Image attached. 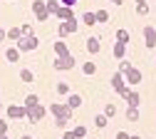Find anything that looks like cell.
<instances>
[{"label": "cell", "instance_id": "obj_1", "mask_svg": "<svg viewBox=\"0 0 156 139\" xmlns=\"http://www.w3.org/2000/svg\"><path fill=\"white\" fill-rule=\"evenodd\" d=\"M77 27H80V20H77L74 15L67 17V20H60V27H57V37L60 40H67L72 32H77Z\"/></svg>", "mask_w": 156, "mask_h": 139}, {"label": "cell", "instance_id": "obj_2", "mask_svg": "<svg viewBox=\"0 0 156 139\" xmlns=\"http://www.w3.org/2000/svg\"><path fill=\"white\" fill-rule=\"evenodd\" d=\"M15 47L20 52H35L40 47V40H37V35H23L20 40H15Z\"/></svg>", "mask_w": 156, "mask_h": 139}, {"label": "cell", "instance_id": "obj_3", "mask_svg": "<svg viewBox=\"0 0 156 139\" xmlns=\"http://www.w3.org/2000/svg\"><path fill=\"white\" fill-rule=\"evenodd\" d=\"M109 85H112V90H114L116 94H119L122 99L126 97V92H129V85L124 82V75H122V72H114V75H112V79H109Z\"/></svg>", "mask_w": 156, "mask_h": 139}, {"label": "cell", "instance_id": "obj_4", "mask_svg": "<svg viewBox=\"0 0 156 139\" xmlns=\"http://www.w3.org/2000/svg\"><path fill=\"white\" fill-rule=\"evenodd\" d=\"M74 65H77V60H74L72 52L65 55V57H57V60H55V70H57V72H69V70H74Z\"/></svg>", "mask_w": 156, "mask_h": 139}, {"label": "cell", "instance_id": "obj_5", "mask_svg": "<svg viewBox=\"0 0 156 139\" xmlns=\"http://www.w3.org/2000/svg\"><path fill=\"white\" fill-rule=\"evenodd\" d=\"M45 107L40 104V102H37L35 107H27V114H25V119H27V122H32V124H37V122H42V119H45Z\"/></svg>", "mask_w": 156, "mask_h": 139}, {"label": "cell", "instance_id": "obj_6", "mask_svg": "<svg viewBox=\"0 0 156 139\" xmlns=\"http://www.w3.org/2000/svg\"><path fill=\"white\" fill-rule=\"evenodd\" d=\"M32 13H35V20H37V23H45V20L50 17L45 0H32Z\"/></svg>", "mask_w": 156, "mask_h": 139}, {"label": "cell", "instance_id": "obj_7", "mask_svg": "<svg viewBox=\"0 0 156 139\" xmlns=\"http://www.w3.org/2000/svg\"><path fill=\"white\" fill-rule=\"evenodd\" d=\"M47 112H50L52 117H65V119H72V114H74V109H69L67 104H60V102L50 104V107H47Z\"/></svg>", "mask_w": 156, "mask_h": 139}, {"label": "cell", "instance_id": "obj_8", "mask_svg": "<svg viewBox=\"0 0 156 139\" xmlns=\"http://www.w3.org/2000/svg\"><path fill=\"white\" fill-rule=\"evenodd\" d=\"M124 82H126L129 87L141 85V82H144V72H141V70H136V67H131L129 72H124Z\"/></svg>", "mask_w": 156, "mask_h": 139}, {"label": "cell", "instance_id": "obj_9", "mask_svg": "<svg viewBox=\"0 0 156 139\" xmlns=\"http://www.w3.org/2000/svg\"><path fill=\"white\" fill-rule=\"evenodd\" d=\"M25 114H27L25 104H10V107H5V117L8 119H25Z\"/></svg>", "mask_w": 156, "mask_h": 139}, {"label": "cell", "instance_id": "obj_10", "mask_svg": "<svg viewBox=\"0 0 156 139\" xmlns=\"http://www.w3.org/2000/svg\"><path fill=\"white\" fill-rule=\"evenodd\" d=\"M144 47L146 50H154L156 47V27L154 25H146L144 27Z\"/></svg>", "mask_w": 156, "mask_h": 139}, {"label": "cell", "instance_id": "obj_11", "mask_svg": "<svg viewBox=\"0 0 156 139\" xmlns=\"http://www.w3.org/2000/svg\"><path fill=\"white\" fill-rule=\"evenodd\" d=\"M124 102H126V107H139V104H141V94L134 92V90L129 87V92H126V97H124Z\"/></svg>", "mask_w": 156, "mask_h": 139}, {"label": "cell", "instance_id": "obj_12", "mask_svg": "<svg viewBox=\"0 0 156 139\" xmlns=\"http://www.w3.org/2000/svg\"><path fill=\"white\" fill-rule=\"evenodd\" d=\"M87 52L89 55H99L102 52V40L99 37H89L87 40Z\"/></svg>", "mask_w": 156, "mask_h": 139}, {"label": "cell", "instance_id": "obj_13", "mask_svg": "<svg viewBox=\"0 0 156 139\" xmlns=\"http://www.w3.org/2000/svg\"><path fill=\"white\" fill-rule=\"evenodd\" d=\"M65 104H67L69 109H80V107H82V97H80V94H74V92H69Z\"/></svg>", "mask_w": 156, "mask_h": 139}, {"label": "cell", "instance_id": "obj_14", "mask_svg": "<svg viewBox=\"0 0 156 139\" xmlns=\"http://www.w3.org/2000/svg\"><path fill=\"white\" fill-rule=\"evenodd\" d=\"M52 50H55V55H57V57L69 55V47H67V42H65V40H57V42L52 45Z\"/></svg>", "mask_w": 156, "mask_h": 139}, {"label": "cell", "instance_id": "obj_15", "mask_svg": "<svg viewBox=\"0 0 156 139\" xmlns=\"http://www.w3.org/2000/svg\"><path fill=\"white\" fill-rule=\"evenodd\" d=\"M72 15H74L72 8H69V5H62V3H60V8L55 10V17H60V20H67V17H72Z\"/></svg>", "mask_w": 156, "mask_h": 139}, {"label": "cell", "instance_id": "obj_16", "mask_svg": "<svg viewBox=\"0 0 156 139\" xmlns=\"http://www.w3.org/2000/svg\"><path fill=\"white\" fill-rule=\"evenodd\" d=\"M112 55H114L116 60L126 57V45H124V42H119V40H114V50H112Z\"/></svg>", "mask_w": 156, "mask_h": 139}, {"label": "cell", "instance_id": "obj_17", "mask_svg": "<svg viewBox=\"0 0 156 139\" xmlns=\"http://www.w3.org/2000/svg\"><path fill=\"white\" fill-rule=\"evenodd\" d=\"M20 82L32 85V82H35V72H32V70H27V67H23V70H20Z\"/></svg>", "mask_w": 156, "mask_h": 139}, {"label": "cell", "instance_id": "obj_18", "mask_svg": "<svg viewBox=\"0 0 156 139\" xmlns=\"http://www.w3.org/2000/svg\"><path fill=\"white\" fill-rule=\"evenodd\" d=\"M5 60L8 62H17V60H20V50L17 47H8L5 50Z\"/></svg>", "mask_w": 156, "mask_h": 139}, {"label": "cell", "instance_id": "obj_19", "mask_svg": "<svg viewBox=\"0 0 156 139\" xmlns=\"http://www.w3.org/2000/svg\"><path fill=\"white\" fill-rule=\"evenodd\" d=\"M69 92H72V87H69L67 82H57V85H55V94H62V97H67Z\"/></svg>", "mask_w": 156, "mask_h": 139}, {"label": "cell", "instance_id": "obj_20", "mask_svg": "<svg viewBox=\"0 0 156 139\" xmlns=\"http://www.w3.org/2000/svg\"><path fill=\"white\" fill-rule=\"evenodd\" d=\"M94 20H97L99 25H107V23H109V13H107V10H94Z\"/></svg>", "mask_w": 156, "mask_h": 139}, {"label": "cell", "instance_id": "obj_21", "mask_svg": "<svg viewBox=\"0 0 156 139\" xmlns=\"http://www.w3.org/2000/svg\"><path fill=\"white\" fill-rule=\"evenodd\" d=\"M124 114H126L129 122H139V117H141V114H139V107H126Z\"/></svg>", "mask_w": 156, "mask_h": 139}, {"label": "cell", "instance_id": "obj_22", "mask_svg": "<svg viewBox=\"0 0 156 139\" xmlns=\"http://www.w3.org/2000/svg\"><path fill=\"white\" fill-rule=\"evenodd\" d=\"M129 37H131V35H129V30H124V27L114 32V40H119V42H124V45H129Z\"/></svg>", "mask_w": 156, "mask_h": 139}, {"label": "cell", "instance_id": "obj_23", "mask_svg": "<svg viewBox=\"0 0 156 139\" xmlns=\"http://www.w3.org/2000/svg\"><path fill=\"white\" fill-rule=\"evenodd\" d=\"M116 114H119V109H116V104H112V102H109V104L104 107V117H107V119H114Z\"/></svg>", "mask_w": 156, "mask_h": 139}, {"label": "cell", "instance_id": "obj_24", "mask_svg": "<svg viewBox=\"0 0 156 139\" xmlns=\"http://www.w3.org/2000/svg\"><path fill=\"white\" fill-rule=\"evenodd\" d=\"M131 67H134V65L129 62V60H126V57H122V60H119V67H116V72H122V75H124V72H129Z\"/></svg>", "mask_w": 156, "mask_h": 139}, {"label": "cell", "instance_id": "obj_25", "mask_svg": "<svg viewBox=\"0 0 156 139\" xmlns=\"http://www.w3.org/2000/svg\"><path fill=\"white\" fill-rule=\"evenodd\" d=\"M82 72L84 75H94L97 72V65L92 62V60H87V62H82Z\"/></svg>", "mask_w": 156, "mask_h": 139}, {"label": "cell", "instance_id": "obj_26", "mask_svg": "<svg viewBox=\"0 0 156 139\" xmlns=\"http://www.w3.org/2000/svg\"><path fill=\"white\" fill-rule=\"evenodd\" d=\"M20 37H23L20 27H8V40H12V42H15V40H20Z\"/></svg>", "mask_w": 156, "mask_h": 139}, {"label": "cell", "instance_id": "obj_27", "mask_svg": "<svg viewBox=\"0 0 156 139\" xmlns=\"http://www.w3.org/2000/svg\"><path fill=\"white\" fill-rule=\"evenodd\" d=\"M82 23H84L87 27H92V25H97V20H94V13H84V15H82Z\"/></svg>", "mask_w": 156, "mask_h": 139}, {"label": "cell", "instance_id": "obj_28", "mask_svg": "<svg viewBox=\"0 0 156 139\" xmlns=\"http://www.w3.org/2000/svg\"><path fill=\"white\" fill-rule=\"evenodd\" d=\"M37 102H40V97H37V94H27V97H25V109H27V107H35Z\"/></svg>", "mask_w": 156, "mask_h": 139}, {"label": "cell", "instance_id": "obj_29", "mask_svg": "<svg viewBox=\"0 0 156 139\" xmlns=\"http://www.w3.org/2000/svg\"><path fill=\"white\" fill-rule=\"evenodd\" d=\"M136 15H149V3H136Z\"/></svg>", "mask_w": 156, "mask_h": 139}, {"label": "cell", "instance_id": "obj_30", "mask_svg": "<svg viewBox=\"0 0 156 139\" xmlns=\"http://www.w3.org/2000/svg\"><path fill=\"white\" fill-rule=\"evenodd\" d=\"M72 132H74V137H77V139H84V137H87V127H84V124H80V127H74Z\"/></svg>", "mask_w": 156, "mask_h": 139}, {"label": "cell", "instance_id": "obj_31", "mask_svg": "<svg viewBox=\"0 0 156 139\" xmlns=\"http://www.w3.org/2000/svg\"><path fill=\"white\" fill-rule=\"evenodd\" d=\"M107 122H109V119H107L104 114H97V117H94V124L99 127V129H104V127H107Z\"/></svg>", "mask_w": 156, "mask_h": 139}, {"label": "cell", "instance_id": "obj_32", "mask_svg": "<svg viewBox=\"0 0 156 139\" xmlns=\"http://www.w3.org/2000/svg\"><path fill=\"white\" fill-rule=\"evenodd\" d=\"M45 3H47V13L50 15H55V10L60 8V0H45Z\"/></svg>", "mask_w": 156, "mask_h": 139}, {"label": "cell", "instance_id": "obj_33", "mask_svg": "<svg viewBox=\"0 0 156 139\" xmlns=\"http://www.w3.org/2000/svg\"><path fill=\"white\" fill-rule=\"evenodd\" d=\"M55 124H57V129H67L69 119H65V117H55Z\"/></svg>", "mask_w": 156, "mask_h": 139}, {"label": "cell", "instance_id": "obj_34", "mask_svg": "<svg viewBox=\"0 0 156 139\" xmlns=\"http://www.w3.org/2000/svg\"><path fill=\"white\" fill-rule=\"evenodd\" d=\"M20 32H23V35H35V30H32V25H30V23L20 25Z\"/></svg>", "mask_w": 156, "mask_h": 139}, {"label": "cell", "instance_id": "obj_35", "mask_svg": "<svg viewBox=\"0 0 156 139\" xmlns=\"http://www.w3.org/2000/svg\"><path fill=\"white\" fill-rule=\"evenodd\" d=\"M5 132H8V122L3 119V114H0V134H5Z\"/></svg>", "mask_w": 156, "mask_h": 139}, {"label": "cell", "instance_id": "obj_36", "mask_svg": "<svg viewBox=\"0 0 156 139\" xmlns=\"http://www.w3.org/2000/svg\"><path fill=\"white\" fill-rule=\"evenodd\" d=\"M62 139H77V137H74L72 129H65V132H62Z\"/></svg>", "mask_w": 156, "mask_h": 139}, {"label": "cell", "instance_id": "obj_37", "mask_svg": "<svg viewBox=\"0 0 156 139\" xmlns=\"http://www.w3.org/2000/svg\"><path fill=\"white\" fill-rule=\"evenodd\" d=\"M129 137H131V134L124 132V129H122V132H116V139H129Z\"/></svg>", "mask_w": 156, "mask_h": 139}, {"label": "cell", "instance_id": "obj_38", "mask_svg": "<svg viewBox=\"0 0 156 139\" xmlns=\"http://www.w3.org/2000/svg\"><path fill=\"white\" fill-rule=\"evenodd\" d=\"M60 3H62V5H69V8H74V5H77V0H60Z\"/></svg>", "mask_w": 156, "mask_h": 139}, {"label": "cell", "instance_id": "obj_39", "mask_svg": "<svg viewBox=\"0 0 156 139\" xmlns=\"http://www.w3.org/2000/svg\"><path fill=\"white\" fill-rule=\"evenodd\" d=\"M5 37H8V30H5V27H0V42H3Z\"/></svg>", "mask_w": 156, "mask_h": 139}, {"label": "cell", "instance_id": "obj_40", "mask_svg": "<svg viewBox=\"0 0 156 139\" xmlns=\"http://www.w3.org/2000/svg\"><path fill=\"white\" fill-rule=\"evenodd\" d=\"M112 3H114V5H124V0H112Z\"/></svg>", "mask_w": 156, "mask_h": 139}, {"label": "cell", "instance_id": "obj_41", "mask_svg": "<svg viewBox=\"0 0 156 139\" xmlns=\"http://www.w3.org/2000/svg\"><path fill=\"white\" fill-rule=\"evenodd\" d=\"M20 139H35V137H30V134H23V137H20Z\"/></svg>", "mask_w": 156, "mask_h": 139}, {"label": "cell", "instance_id": "obj_42", "mask_svg": "<svg viewBox=\"0 0 156 139\" xmlns=\"http://www.w3.org/2000/svg\"><path fill=\"white\" fill-rule=\"evenodd\" d=\"M129 139H141V137H139V134H134V137H129Z\"/></svg>", "mask_w": 156, "mask_h": 139}, {"label": "cell", "instance_id": "obj_43", "mask_svg": "<svg viewBox=\"0 0 156 139\" xmlns=\"http://www.w3.org/2000/svg\"><path fill=\"white\" fill-rule=\"evenodd\" d=\"M3 112H5V107H3V104H0V114H3Z\"/></svg>", "mask_w": 156, "mask_h": 139}, {"label": "cell", "instance_id": "obj_44", "mask_svg": "<svg viewBox=\"0 0 156 139\" xmlns=\"http://www.w3.org/2000/svg\"><path fill=\"white\" fill-rule=\"evenodd\" d=\"M0 139H8V134H0Z\"/></svg>", "mask_w": 156, "mask_h": 139}, {"label": "cell", "instance_id": "obj_45", "mask_svg": "<svg viewBox=\"0 0 156 139\" xmlns=\"http://www.w3.org/2000/svg\"><path fill=\"white\" fill-rule=\"evenodd\" d=\"M92 139H97V137H92Z\"/></svg>", "mask_w": 156, "mask_h": 139}, {"label": "cell", "instance_id": "obj_46", "mask_svg": "<svg viewBox=\"0 0 156 139\" xmlns=\"http://www.w3.org/2000/svg\"><path fill=\"white\" fill-rule=\"evenodd\" d=\"M8 3H10V0H8Z\"/></svg>", "mask_w": 156, "mask_h": 139}]
</instances>
